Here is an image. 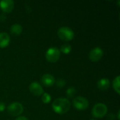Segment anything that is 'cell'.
Masks as SVG:
<instances>
[{
	"mask_svg": "<svg viewBox=\"0 0 120 120\" xmlns=\"http://www.w3.org/2000/svg\"><path fill=\"white\" fill-rule=\"evenodd\" d=\"M46 59L50 63L56 62L60 56V51L56 47H50L46 51Z\"/></svg>",
	"mask_w": 120,
	"mask_h": 120,
	"instance_id": "obj_4",
	"label": "cell"
},
{
	"mask_svg": "<svg viewBox=\"0 0 120 120\" xmlns=\"http://www.w3.org/2000/svg\"><path fill=\"white\" fill-rule=\"evenodd\" d=\"M75 93H76V89H75V88H74V87H72V86L69 87V88L67 89V91H66V95H67V96H68V98H72Z\"/></svg>",
	"mask_w": 120,
	"mask_h": 120,
	"instance_id": "obj_17",
	"label": "cell"
},
{
	"mask_svg": "<svg viewBox=\"0 0 120 120\" xmlns=\"http://www.w3.org/2000/svg\"><path fill=\"white\" fill-rule=\"evenodd\" d=\"M73 105L74 107L79 110H83L86 109L89 105V101L83 97V96H77L73 99Z\"/></svg>",
	"mask_w": 120,
	"mask_h": 120,
	"instance_id": "obj_5",
	"label": "cell"
},
{
	"mask_svg": "<svg viewBox=\"0 0 120 120\" xmlns=\"http://www.w3.org/2000/svg\"><path fill=\"white\" fill-rule=\"evenodd\" d=\"M58 37L64 41H71L75 37L74 31L69 27L63 26L58 30Z\"/></svg>",
	"mask_w": 120,
	"mask_h": 120,
	"instance_id": "obj_2",
	"label": "cell"
},
{
	"mask_svg": "<svg viewBox=\"0 0 120 120\" xmlns=\"http://www.w3.org/2000/svg\"><path fill=\"white\" fill-rule=\"evenodd\" d=\"M29 90L33 95L37 96H39L44 94V90H43L41 85L37 82H32L30 84Z\"/></svg>",
	"mask_w": 120,
	"mask_h": 120,
	"instance_id": "obj_8",
	"label": "cell"
},
{
	"mask_svg": "<svg viewBox=\"0 0 120 120\" xmlns=\"http://www.w3.org/2000/svg\"><path fill=\"white\" fill-rule=\"evenodd\" d=\"M8 112L9 115L13 117L19 116L20 114L22 113L23 112V106L21 103L15 102L11 104H10L8 106Z\"/></svg>",
	"mask_w": 120,
	"mask_h": 120,
	"instance_id": "obj_6",
	"label": "cell"
},
{
	"mask_svg": "<svg viewBox=\"0 0 120 120\" xmlns=\"http://www.w3.org/2000/svg\"><path fill=\"white\" fill-rule=\"evenodd\" d=\"M120 110H119V111H118V114H117V119H118V120H120Z\"/></svg>",
	"mask_w": 120,
	"mask_h": 120,
	"instance_id": "obj_21",
	"label": "cell"
},
{
	"mask_svg": "<svg viewBox=\"0 0 120 120\" xmlns=\"http://www.w3.org/2000/svg\"><path fill=\"white\" fill-rule=\"evenodd\" d=\"M103 55V51L100 47H95L89 53V59L93 62L98 61Z\"/></svg>",
	"mask_w": 120,
	"mask_h": 120,
	"instance_id": "obj_7",
	"label": "cell"
},
{
	"mask_svg": "<svg viewBox=\"0 0 120 120\" xmlns=\"http://www.w3.org/2000/svg\"><path fill=\"white\" fill-rule=\"evenodd\" d=\"M10 36L4 32H0V48H5L10 43Z\"/></svg>",
	"mask_w": 120,
	"mask_h": 120,
	"instance_id": "obj_11",
	"label": "cell"
},
{
	"mask_svg": "<svg viewBox=\"0 0 120 120\" xmlns=\"http://www.w3.org/2000/svg\"><path fill=\"white\" fill-rule=\"evenodd\" d=\"M14 8V1L12 0H1L0 1V8L4 13H11Z\"/></svg>",
	"mask_w": 120,
	"mask_h": 120,
	"instance_id": "obj_9",
	"label": "cell"
},
{
	"mask_svg": "<svg viewBox=\"0 0 120 120\" xmlns=\"http://www.w3.org/2000/svg\"><path fill=\"white\" fill-rule=\"evenodd\" d=\"M110 82L108 78H101L97 82V86L101 91H105L110 87Z\"/></svg>",
	"mask_w": 120,
	"mask_h": 120,
	"instance_id": "obj_12",
	"label": "cell"
},
{
	"mask_svg": "<svg viewBox=\"0 0 120 120\" xmlns=\"http://www.w3.org/2000/svg\"><path fill=\"white\" fill-rule=\"evenodd\" d=\"M41 101L44 103H49L51 101V97L50 94L48 93H44L41 96Z\"/></svg>",
	"mask_w": 120,
	"mask_h": 120,
	"instance_id": "obj_16",
	"label": "cell"
},
{
	"mask_svg": "<svg viewBox=\"0 0 120 120\" xmlns=\"http://www.w3.org/2000/svg\"><path fill=\"white\" fill-rule=\"evenodd\" d=\"M72 51V47L70 44H63L60 47V51L65 53V54H68L71 52Z\"/></svg>",
	"mask_w": 120,
	"mask_h": 120,
	"instance_id": "obj_15",
	"label": "cell"
},
{
	"mask_svg": "<svg viewBox=\"0 0 120 120\" xmlns=\"http://www.w3.org/2000/svg\"><path fill=\"white\" fill-rule=\"evenodd\" d=\"M92 120V119H91V120Z\"/></svg>",
	"mask_w": 120,
	"mask_h": 120,
	"instance_id": "obj_22",
	"label": "cell"
},
{
	"mask_svg": "<svg viewBox=\"0 0 120 120\" xmlns=\"http://www.w3.org/2000/svg\"><path fill=\"white\" fill-rule=\"evenodd\" d=\"M120 76H117L115 78V79L113 80L112 82V87L113 89H115V91L118 94H120Z\"/></svg>",
	"mask_w": 120,
	"mask_h": 120,
	"instance_id": "obj_14",
	"label": "cell"
},
{
	"mask_svg": "<svg viewBox=\"0 0 120 120\" xmlns=\"http://www.w3.org/2000/svg\"><path fill=\"white\" fill-rule=\"evenodd\" d=\"M108 112V107L103 103H97L96 104L92 110L91 114L96 118H102Z\"/></svg>",
	"mask_w": 120,
	"mask_h": 120,
	"instance_id": "obj_3",
	"label": "cell"
},
{
	"mask_svg": "<svg viewBox=\"0 0 120 120\" xmlns=\"http://www.w3.org/2000/svg\"><path fill=\"white\" fill-rule=\"evenodd\" d=\"M55 82V77L51 74H45L41 77V82L45 86H52Z\"/></svg>",
	"mask_w": 120,
	"mask_h": 120,
	"instance_id": "obj_10",
	"label": "cell"
},
{
	"mask_svg": "<svg viewBox=\"0 0 120 120\" xmlns=\"http://www.w3.org/2000/svg\"><path fill=\"white\" fill-rule=\"evenodd\" d=\"M15 120H28L27 119V117L22 116V117H19L16 118V119H15Z\"/></svg>",
	"mask_w": 120,
	"mask_h": 120,
	"instance_id": "obj_20",
	"label": "cell"
},
{
	"mask_svg": "<svg viewBox=\"0 0 120 120\" xmlns=\"http://www.w3.org/2000/svg\"><path fill=\"white\" fill-rule=\"evenodd\" d=\"M55 83H56V86H57L58 87H59V88H63V86H65V84H66L65 80L64 79H63V78H59V79H58L55 82Z\"/></svg>",
	"mask_w": 120,
	"mask_h": 120,
	"instance_id": "obj_18",
	"label": "cell"
},
{
	"mask_svg": "<svg viewBox=\"0 0 120 120\" xmlns=\"http://www.w3.org/2000/svg\"><path fill=\"white\" fill-rule=\"evenodd\" d=\"M10 31L12 34L18 36L22 32V27L19 24H13V25H11L10 28Z\"/></svg>",
	"mask_w": 120,
	"mask_h": 120,
	"instance_id": "obj_13",
	"label": "cell"
},
{
	"mask_svg": "<svg viewBox=\"0 0 120 120\" xmlns=\"http://www.w3.org/2000/svg\"><path fill=\"white\" fill-rule=\"evenodd\" d=\"M52 109L57 114H65L70 109V103L65 98H56L52 103Z\"/></svg>",
	"mask_w": 120,
	"mask_h": 120,
	"instance_id": "obj_1",
	"label": "cell"
},
{
	"mask_svg": "<svg viewBox=\"0 0 120 120\" xmlns=\"http://www.w3.org/2000/svg\"><path fill=\"white\" fill-rule=\"evenodd\" d=\"M5 108H6V105H5V104H4L3 102H0V112H3V111H4Z\"/></svg>",
	"mask_w": 120,
	"mask_h": 120,
	"instance_id": "obj_19",
	"label": "cell"
}]
</instances>
